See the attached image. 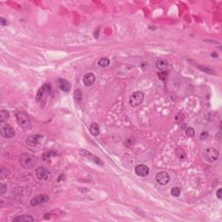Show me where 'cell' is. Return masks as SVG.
Listing matches in <instances>:
<instances>
[{
    "label": "cell",
    "instance_id": "obj_18",
    "mask_svg": "<svg viewBox=\"0 0 222 222\" xmlns=\"http://www.w3.org/2000/svg\"><path fill=\"white\" fill-rule=\"evenodd\" d=\"M82 99H83V94L81 90H76V91L74 92V100L75 103L76 104H80L82 102Z\"/></svg>",
    "mask_w": 222,
    "mask_h": 222
},
{
    "label": "cell",
    "instance_id": "obj_10",
    "mask_svg": "<svg viewBox=\"0 0 222 222\" xmlns=\"http://www.w3.org/2000/svg\"><path fill=\"white\" fill-rule=\"evenodd\" d=\"M36 175L40 181L47 180L50 177V172L44 168V167H38L36 169Z\"/></svg>",
    "mask_w": 222,
    "mask_h": 222
},
{
    "label": "cell",
    "instance_id": "obj_12",
    "mask_svg": "<svg viewBox=\"0 0 222 222\" xmlns=\"http://www.w3.org/2000/svg\"><path fill=\"white\" fill-rule=\"evenodd\" d=\"M80 154H82V155H83V156H85V157H87L88 159H90V160L94 161L97 165H103V162L101 160L99 159L98 157H97V156H95L94 154H92L90 152L87 151V150H80Z\"/></svg>",
    "mask_w": 222,
    "mask_h": 222
},
{
    "label": "cell",
    "instance_id": "obj_2",
    "mask_svg": "<svg viewBox=\"0 0 222 222\" xmlns=\"http://www.w3.org/2000/svg\"><path fill=\"white\" fill-rule=\"evenodd\" d=\"M19 164L23 168L30 169L36 164V159L30 154L23 153L19 156Z\"/></svg>",
    "mask_w": 222,
    "mask_h": 222
},
{
    "label": "cell",
    "instance_id": "obj_9",
    "mask_svg": "<svg viewBox=\"0 0 222 222\" xmlns=\"http://www.w3.org/2000/svg\"><path fill=\"white\" fill-rule=\"evenodd\" d=\"M135 173L140 177L148 176L149 174V167L145 164H139L135 167Z\"/></svg>",
    "mask_w": 222,
    "mask_h": 222
},
{
    "label": "cell",
    "instance_id": "obj_4",
    "mask_svg": "<svg viewBox=\"0 0 222 222\" xmlns=\"http://www.w3.org/2000/svg\"><path fill=\"white\" fill-rule=\"evenodd\" d=\"M144 99V94L142 91L134 92L129 98V105L131 107H137L143 103Z\"/></svg>",
    "mask_w": 222,
    "mask_h": 222
},
{
    "label": "cell",
    "instance_id": "obj_13",
    "mask_svg": "<svg viewBox=\"0 0 222 222\" xmlns=\"http://www.w3.org/2000/svg\"><path fill=\"white\" fill-rule=\"evenodd\" d=\"M57 84L58 88L63 92H69L71 89V85L66 79H63V78H59L57 80Z\"/></svg>",
    "mask_w": 222,
    "mask_h": 222
},
{
    "label": "cell",
    "instance_id": "obj_21",
    "mask_svg": "<svg viewBox=\"0 0 222 222\" xmlns=\"http://www.w3.org/2000/svg\"><path fill=\"white\" fill-rule=\"evenodd\" d=\"M56 155H57V153L55 151H47V152H44L43 154V160H48L50 158H51L53 156H56Z\"/></svg>",
    "mask_w": 222,
    "mask_h": 222
},
{
    "label": "cell",
    "instance_id": "obj_25",
    "mask_svg": "<svg viewBox=\"0 0 222 222\" xmlns=\"http://www.w3.org/2000/svg\"><path fill=\"white\" fill-rule=\"evenodd\" d=\"M208 137H209V134H208V132H206V131H203V132L200 134V136H199V139L204 141V140H206Z\"/></svg>",
    "mask_w": 222,
    "mask_h": 222
},
{
    "label": "cell",
    "instance_id": "obj_28",
    "mask_svg": "<svg viewBox=\"0 0 222 222\" xmlns=\"http://www.w3.org/2000/svg\"><path fill=\"white\" fill-rule=\"evenodd\" d=\"M0 24L1 26H5L8 24V22H7V19L4 18V17H0Z\"/></svg>",
    "mask_w": 222,
    "mask_h": 222
},
{
    "label": "cell",
    "instance_id": "obj_6",
    "mask_svg": "<svg viewBox=\"0 0 222 222\" xmlns=\"http://www.w3.org/2000/svg\"><path fill=\"white\" fill-rule=\"evenodd\" d=\"M155 181H156V182L160 184V185H161V186H165L167 185V183L169 182V181H170V176H169V174L165 172V171H160L157 174H156V176H155Z\"/></svg>",
    "mask_w": 222,
    "mask_h": 222
},
{
    "label": "cell",
    "instance_id": "obj_7",
    "mask_svg": "<svg viewBox=\"0 0 222 222\" xmlns=\"http://www.w3.org/2000/svg\"><path fill=\"white\" fill-rule=\"evenodd\" d=\"M49 199H50V198H49L48 195H46V194H39V195L35 196L34 198H32V199L30 202V204L31 206H36L40 205V204L48 202Z\"/></svg>",
    "mask_w": 222,
    "mask_h": 222
},
{
    "label": "cell",
    "instance_id": "obj_11",
    "mask_svg": "<svg viewBox=\"0 0 222 222\" xmlns=\"http://www.w3.org/2000/svg\"><path fill=\"white\" fill-rule=\"evenodd\" d=\"M42 138H43V136L41 135H38V134L31 136L28 137L26 139V144L30 146V147H37L41 143Z\"/></svg>",
    "mask_w": 222,
    "mask_h": 222
},
{
    "label": "cell",
    "instance_id": "obj_14",
    "mask_svg": "<svg viewBox=\"0 0 222 222\" xmlns=\"http://www.w3.org/2000/svg\"><path fill=\"white\" fill-rule=\"evenodd\" d=\"M83 82L84 85L87 86V87L92 86L95 83V82H96V76H95L94 73H92V72H88V73H86L83 76Z\"/></svg>",
    "mask_w": 222,
    "mask_h": 222
},
{
    "label": "cell",
    "instance_id": "obj_26",
    "mask_svg": "<svg viewBox=\"0 0 222 222\" xmlns=\"http://www.w3.org/2000/svg\"><path fill=\"white\" fill-rule=\"evenodd\" d=\"M6 191H7V186L5 184H1V186H0V194H5Z\"/></svg>",
    "mask_w": 222,
    "mask_h": 222
},
{
    "label": "cell",
    "instance_id": "obj_1",
    "mask_svg": "<svg viewBox=\"0 0 222 222\" xmlns=\"http://www.w3.org/2000/svg\"><path fill=\"white\" fill-rule=\"evenodd\" d=\"M16 119L18 126L22 128L24 130H30L31 129L32 125L30 122V120L29 119L28 115L24 114L22 111H17L16 112Z\"/></svg>",
    "mask_w": 222,
    "mask_h": 222
},
{
    "label": "cell",
    "instance_id": "obj_30",
    "mask_svg": "<svg viewBox=\"0 0 222 222\" xmlns=\"http://www.w3.org/2000/svg\"><path fill=\"white\" fill-rule=\"evenodd\" d=\"M65 179V176H64V174H61L60 175H59V177L57 178V181L59 182V181H61L62 180H64Z\"/></svg>",
    "mask_w": 222,
    "mask_h": 222
},
{
    "label": "cell",
    "instance_id": "obj_15",
    "mask_svg": "<svg viewBox=\"0 0 222 222\" xmlns=\"http://www.w3.org/2000/svg\"><path fill=\"white\" fill-rule=\"evenodd\" d=\"M155 67L160 71H166L168 68V63L164 59H158L155 63Z\"/></svg>",
    "mask_w": 222,
    "mask_h": 222
},
{
    "label": "cell",
    "instance_id": "obj_5",
    "mask_svg": "<svg viewBox=\"0 0 222 222\" xmlns=\"http://www.w3.org/2000/svg\"><path fill=\"white\" fill-rule=\"evenodd\" d=\"M51 84L50 83H44L37 91V101L38 103L42 102V100L44 98V97L47 96V95H51Z\"/></svg>",
    "mask_w": 222,
    "mask_h": 222
},
{
    "label": "cell",
    "instance_id": "obj_31",
    "mask_svg": "<svg viewBox=\"0 0 222 222\" xmlns=\"http://www.w3.org/2000/svg\"><path fill=\"white\" fill-rule=\"evenodd\" d=\"M187 128H188V125H187V124H185V123L181 124V129H184V130H185V129H186Z\"/></svg>",
    "mask_w": 222,
    "mask_h": 222
},
{
    "label": "cell",
    "instance_id": "obj_24",
    "mask_svg": "<svg viewBox=\"0 0 222 222\" xmlns=\"http://www.w3.org/2000/svg\"><path fill=\"white\" fill-rule=\"evenodd\" d=\"M175 152H176L178 157H179V158H180L181 160H183L186 158V154H185V152L183 151L182 149L178 148V149H176V151H175Z\"/></svg>",
    "mask_w": 222,
    "mask_h": 222
},
{
    "label": "cell",
    "instance_id": "obj_22",
    "mask_svg": "<svg viewBox=\"0 0 222 222\" xmlns=\"http://www.w3.org/2000/svg\"><path fill=\"white\" fill-rule=\"evenodd\" d=\"M181 193V188L179 187H175V188L171 189V194L174 197H179Z\"/></svg>",
    "mask_w": 222,
    "mask_h": 222
},
{
    "label": "cell",
    "instance_id": "obj_17",
    "mask_svg": "<svg viewBox=\"0 0 222 222\" xmlns=\"http://www.w3.org/2000/svg\"><path fill=\"white\" fill-rule=\"evenodd\" d=\"M26 222V221H34V219L30 215H20L15 217L13 219V222Z\"/></svg>",
    "mask_w": 222,
    "mask_h": 222
},
{
    "label": "cell",
    "instance_id": "obj_19",
    "mask_svg": "<svg viewBox=\"0 0 222 222\" xmlns=\"http://www.w3.org/2000/svg\"><path fill=\"white\" fill-rule=\"evenodd\" d=\"M9 117H10V113L7 110L3 109V110L0 111V122H5L6 120L9 119Z\"/></svg>",
    "mask_w": 222,
    "mask_h": 222
},
{
    "label": "cell",
    "instance_id": "obj_16",
    "mask_svg": "<svg viewBox=\"0 0 222 222\" xmlns=\"http://www.w3.org/2000/svg\"><path fill=\"white\" fill-rule=\"evenodd\" d=\"M90 132L92 136H98L99 134H100V127H99V125L97 123L93 122V123L90 124Z\"/></svg>",
    "mask_w": 222,
    "mask_h": 222
},
{
    "label": "cell",
    "instance_id": "obj_20",
    "mask_svg": "<svg viewBox=\"0 0 222 222\" xmlns=\"http://www.w3.org/2000/svg\"><path fill=\"white\" fill-rule=\"evenodd\" d=\"M109 64H110V61H109V59L106 58V57H103L98 61V65L100 67H103V68L108 67Z\"/></svg>",
    "mask_w": 222,
    "mask_h": 222
},
{
    "label": "cell",
    "instance_id": "obj_27",
    "mask_svg": "<svg viewBox=\"0 0 222 222\" xmlns=\"http://www.w3.org/2000/svg\"><path fill=\"white\" fill-rule=\"evenodd\" d=\"M167 72L166 71H160L158 73V76H159V78L161 80H165L166 77H167Z\"/></svg>",
    "mask_w": 222,
    "mask_h": 222
},
{
    "label": "cell",
    "instance_id": "obj_8",
    "mask_svg": "<svg viewBox=\"0 0 222 222\" xmlns=\"http://www.w3.org/2000/svg\"><path fill=\"white\" fill-rule=\"evenodd\" d=\"M0 135L5 138H12L15 136V130L12 126L7 124L3 126L0 129Z\"/></svg>",
    "mask_w": 222,
    "mask_h": 222
},
{
    "label": "cell",
    "instance_id": "obj_3",
    "mask_svg": "<svg viewBox=\"0 0 222 222\" xmlns=\"http://www.w3.org/2000/svg\"><path fill=\"white\" fill-rule=\"evenodd\" d=\"M204 158L208 162H214L219 159L220 153L219 150L214 148H208L204 151Z\"/></svg>",
    "mask_w": 222,
    "mask_h": 222
},
{
    "label": "cell",
    "instance_id": "obj_23",
    "mask_svg": "<svg viewBox=\"0 0 222 222\" xmlns=\"http://www.w3.org/2000/svg\"><path fill=\"white\" fill-rule=\"evenodd\" d=\"M185 134H186L187 136L194 137L195 136V131L193 128H187L185 129Z\"/></svg>",
    "mask_w": 222,
    "mask_h": 222
},
{
    "label": "cell",
    "instance_id": "obj_29",
    "mask_svg": "<svg viewBox=\"0 0 222 222\" xmlns=\"http://www.w3.org/2000/svg\"><path fill=\"white\" fill-rule=\"evenodd\" d=\"M222 189L221 188H220V189H218V191H217V197H218V199H222Z\"/></svg>",
    "mask_w": 222,
    "mask_h": 222
}]
</instances>
